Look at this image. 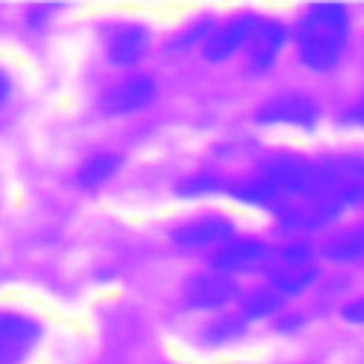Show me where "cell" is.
<instances>
[{
  "mask_svg": "<svg viewBox=\"0 0 364 364\" xmlns=\"http://www.w3.org/2000/svg\"><path fill=\"white\" fill-rule=\"evenodd\" d=\"M350 34V14L338 3L313 6L296 31L299 60L313 71H330L338 65Z\"/></svg>",
  "mask_w": 364,
  "mask_h": 364,
  "instance_id": "obj_1",
  "label": "cell"
},
{
  "mask_svg": "<svg viewBox=\"0 0 364 364\" xmlns=\"http://www.w3.org/2000/svg\"><path fill=\"white\" fill-rule=\"evenodd\" d=\"M304 199L330 205L341 210V205L364 199V154H338L327 159H316L310 168V191Z\"/></svg>",
  "mask_w": 364,
  "mask_h": 364,
  "instance_id": "obj_2",
  "label": "cell"
},
{
  "mask_svg": "<svg viewBox=\"0 0 364 364\" xmlns=\"http://www.w3.org/2000/svg\"><path fill=\"white\" fill-rule=\"evenodd\" d=\"M40 341V324L14 310H0V364H20Z\"/></svg>",
  "mask_w": 364,
  "mask_h": 364,
  "instance_id": "obj_3",
  "label": "cell"
},
{
  "mask_svg": "<svg viewBox=\"0 0 364 364\" xmlns=\"http://www.w3.org/2000/svg\"><path fill=\"white\" fill-rule=\"evenodd\" d=\"M259 122L267 125H299V128H310L318 119V105L316 100L304 97V94H282L267 100L259 111H256Z\"/></svg>",
  "mask_w": 364,
  "mask_h": 364,
  "instance_id": "obj_4",
  "label": "cell"
},
{
  "mask_svg": "<svg viewBox=\"0 0 364 364\" xmlns=\"http://www.w3.org/2000/svg\"><path fill=\"white\" fill-rule=\"evenodd\" d=\"M239 296V284L233 276L228 273H219V270H210V273H196L188 279L185 284V301L191 307H199V310H213V307H222L228 301H233Z\"/></svg>",
  "mask_w": 364,
  "mask_h": 364,
  "instance_id": "obj_5",
  "label": "cell"
},
{
  "mask_svg": "<svg viewBox=\"0 0 364 364\" xmlns=\"http://www.w3.org/2000/svg\"><path fill=\"white\" fill-rule=\"evenodd\" d=\"M259 20L253 14H239L230 17L228 23H222L216 31H210V37L202 46V54L208 60H228L230 54H236L239 48H247L253 31H256Z\"/></svg>",
  "mask_w": 364,
  "mask_h": 364,
  "instance_id": "obj_6",
  "label": "cell"
},
{
  "mask_svg": "<svg viewBox=\"0 0 364 364\" xmlns=\"http://www.w3.org/2000/svg\"><path fill=\"white\" fill-rule=\"evenodd\" d=\"M154 97H156V82L148 74H131L105 91L102 108L108 114H131V111L145 108Z\"/></svg>",
  "mask_w": 364,
  "mask_h": 364,
  "instance_id": "obj_7",
  "label": "cell"
},
{
  "mask_svg": "<svg viewBox=\"0 0 364 364\" xmlns=\"http://www.w3.org/2000/svg\"><path fill=\"white\" fill-rule=\"evenodd\" d=\"M105 54L114 65H136L148 54V31L139 23H122L117 26L105 40Z\"/></svg>",
  "mask_w": 364,
  "mask_h": 364,
  "instance_id": "obj_8",
  "label": "cell"
},
{
  "mask_svg": "<svg viewBox=\"0 0 364 364\" xmlns=\"http://www.w3.org/2000/svg\"><path fill=\"white\" fill-rule=\"evenodd\" d=\"M233 233V222L225 216H199L191 219L185 225H179L173 230V242L179 247H208V245H219L225 239H230Z\"/></svg>",
  "mask_w": 364,
  "mask_h": 364,
  "instance_id": "obj_9",
  "label": "cell"
},
{
  "mask_svg": "<svg viewBox=\"0 0 364 364\" xmlns=\"http://www.w3.org/2000/svg\"><path fill=\"white\" fill-rule=\"evenodd\" d=\"M267 259V245L259 239H233L228 245H222L213 253V267L219 273H239V270H250L256 264H262Z\"/></svg>",
  "mask_w": 364,
  "mask_h": 364,
  "instance_id": "obj_10",
  "label": "cell"
},
{
  "mask_svg": "<svg viewBox=\"0 0 364 364\" xmlns=\"http://www.w3.org/2000/svg\"><path fill=\"white\" fill-rule=\"evenodd\" d=\"M284 46V26L276 20H259L247 43V65L253 71H267Z\"/></svg>",
  "mask_w": 364,
  "mask_h": 364,
  "instance_id": "obj_11",
  "label": "cell"
},
{
  "mask_svg": "<svg viewBox=\"0 0 364 364\" xmlns=\"http://www.w3.org/2000/svg\"><path fill=\"white\" fill-rule=\"evenodd\" d=\"M316 279V267L310 262H282L276 270H270V284L276 293L290 296L310 287Z\"/></svg>",
  "mask_w": 364,
  "mask_h": 364,
  "instance_id": "obj_12",
  "label": "cell"
},
{
  "mask_svg": "<svg viewBox=\"0 0 364 364\" xmlns=\"http://www.w3.org/2000/svg\"><path fill=\"white\" fill-rule=\"evenodd\" d=\"M324 253H327V259H333V262H353V259H361V256H364V225L347 228V230H341L338 236H333V239L324 245Z\"/></svg>",
  "mask_w": 364,
  "mask_h": 364,
  "instance_id": "obj_13",
  "label": "cell"
},
{
  "mask_svg": "<svg viewBox=\"0 0 364 364\" xmlns=\"http://www.w3.org/2000/svg\"><path fill=\"white\" fill-rule=\"evenodd\" d=\"M117 168H119V156H117V154H108V151L94 154V156H88V159L80 165L77 182H80L82 188H94V185L105 182Z\"/></svg>",
  "mask_w": 364,
  "mask_h": 364,
  "instance_id": "obj_14",
  "label": "cell"
},
{
  "mask_svg": "<svg viewBox=\"0 0 364 364\" xmlns=\"http://www.w3.org/2000/svg\"><path fill=\"white\" fill-rule=\"evenodd\" d=\"M279 307H282V293H276V290H256V293H250V296L242 301V313H245L247 318L273 316Z\"/></svg>",
  "mask_w": 364,
  "mask_h": 364,
  "instance_id": "obj_15",
  "label": "cell"
},
{
  "mask_svg": "<svg viewBox=\"0 0 364 364\" xmlns=\"http://www.w3.org/2000/svg\"><path fill=\"white\" fill-rule=\"evenodd\" d=\"M242 330H245L242 318H216V321L205 330V338H208V341H213V344H225V341L239 338V336H242Z\"/></svg>",
  "mask_w": 364,
  "mask_h": 364,
  "instance_id": "obj_16",
  "label": "cell"
},
{
  "mask_svg": "<svg viewBox=\"0 0 364 364\" xmlns=\"http://www.w3.org/2000/svg\"><path fill=\"white\" fill-rule=\"evenodd\" d=\"M341 316L347 318V321H355V324H364V299H355V301H350L344 310H341Z\"/></svg>",
  "mask_w": 364,
  "mask_h": 364,
  "instance_id": "obj_17",
  "label": "cell"
},
{
  "mask_svg": "<svg viewBox=\"0 0 364 364\" xmlns=\"http://www.w3.org/2000/svg\"><path fill=\"white\" fill-rule=\"evenodd\" d=\"M9 94H11V80H9V74L0 68V102H6Z\"/></svg>",
  "mask_w": 364,
  "mask_h": 364,
  "instance_id": "obj_18",
  "label": "cell"
},
{
  "mask_svg": "<svg viewBox=\"0 0 364 364\" xmlns=\"http://www.w3.org/2000/svg\"><path fill=\"white\" fill-rule=\"evenodd\" d=\"M350 117H353V119H355L358 125H364V97H361V100H358V102L353 105V111H350Z\"/></svg>",
  "mask_w": 364,
  "mask_h": 364,
  "instance_id": "obj_19",
  "label": "cell"
}]
</instances>
